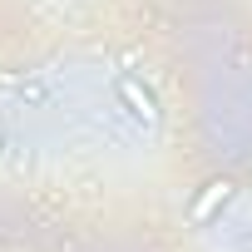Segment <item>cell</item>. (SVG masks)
Returning a JSON list of instances; mask_svg holds the SVG:
<instances>
[{
	"label": "cell",
	"mask_w": 252,
	"mask_h": 252,
	"mask_svg": "<svg viewBox=\"0 0 252 252\" xmlns=\"http://www.w3.org/2000/svg\"><path fill=\"white\" fill-rule=\"evenodd\" d=\"M114 104L129 114L139 129H158V99H154V89L139 74H119L114 79Z\"/></svg>",
	"instance_id": "1"
},
{
	"label": "cell",
	"mask_w": 252,
	"mask_h": 252,
	"mask_svg": "<svg viewBox=\"0 0 252 252\" xmlns=\"http://www.w3.org/2000/svg\"><path fill=\"white\" fill-rule=\"evenodd\" d=\"M232 193H237V183H232V178H208V183H203V193L188 203V222H193V227L218 222V218H222V208L232 203Z\"/></svg>",
	"instance_id": "2"
},
{
	"label": "cell",
	"mask_w": 252,
	"mask_h": 252,
	"mask_svg": "<svg viewBox=\"0 0 252 252\" xmlns=\"http://www.w3.org/2000/svg\"><path fill=\"white\" fill-rule=\"evenodd\" d=\"M232 242H237L242 252H252V227H237V232H232Z\"/></svg>",
	"instance_id": "3"
},
{
	"label": "cell",
	"mask_w": 252,
	"mask_h": 252,
	"mask_svg": "<svg viewBox=\"0 0 252 252\" xmlns=\"http://www.w3.org/2000/svg\"><path fill=\"white\" fill-rule=\"evenodd\" d=\"M0 144H5V124H0Z\"/></svg>",
	"instance_id": "4"
}]
</instances>
